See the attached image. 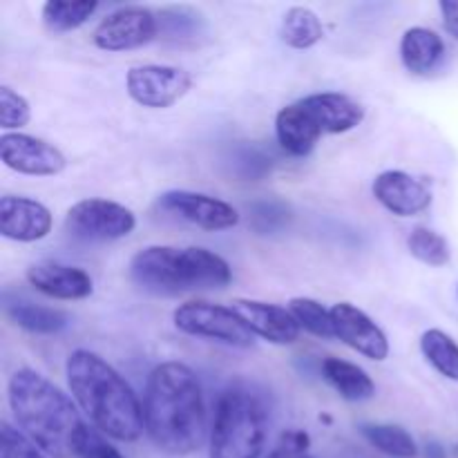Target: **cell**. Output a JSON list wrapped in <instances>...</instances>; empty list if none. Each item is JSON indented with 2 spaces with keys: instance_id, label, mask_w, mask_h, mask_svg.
<instances>
[{
  "instance_id": "cell-1",
  "label": "cell",
  "mask_w": 458,
  "mask_h": 458,
  "mask_svg": "<svg viewBox=\"0 0 458 458\" xmlns=\"http://www.w3.org/2000/svg\"><path fill=\"white\" fill-rule=\"evenodd\" d=\"M143 428L159 452L188 456L206 441V407L195 371L183 362H161L143 394Z\"/></svg>"
},
{
  "instance_id": "cell-2",
  "label": "cell",
  "mask_w": 458,
  "mask_h": 458,
  "mask_svg": "<svg viewBox=\"0 0 458 458\" xmlns=\"http://www.w3.org/2000/svg\"><path fill=\"white\" fill-rule=\"evenodd\" d=\"M9 407L18 429L52 458H76L88 423L67 394L34 369H18L9 378Z\"/></svg>"
},
{
  "instance_id": "cell-3",
  "label": "cell",
  "mask_w": 458,
  "mask_h": 458,
  "mask_svg": "<svg viewBox=\"0 0 458 458\" xmlns=\"http://www.w3.org/2000/svg\"><path fill=\"white\" fill-rule=\"evenodd\" d=\"M65 374L72 396L98 432L121 443L141 438L143 405L114 367L97 353L76 349L67 358Z\"/></svg>"
},
{
  "instance_id": "cell-4",
  "label": "cell",
  "mask_w": 458,
  "mask_h": 458,
  "mask_svg": "<svg viewBox=\"0 0 458 458\" xmlns=\"http://www.w3.org/2000/svg\"><path fill=\"white\" fill-rule=\"evenodd\" d=\"M130 277L148 293L177 295L224 289L233 273L226 259L201 246H148L130 262Z\"/></svg>"
},
{
  "instance_id": "cell-5",
  "label": "cell",
  "mask_w": 458,
  "mask_h": 458,
  "mask_svg": "<svg viewBox=\"0 0 458 458\" xmlns=\"http://www.w3.org/2000/svg\"><path fill=\"white\" fill-rule=\"evenodd\" d=\"M267 411L253 394L226 389L215 407L208 458H262Z\"/></svg>"
},
{
  "instance_id": "cell-6",
  "label": "cell",
  "mask_w": 458,
  "mask_h": 458,
  "mask_svg": "<svg viewBox=\"0 0 458 458\" xmlns=\"http://www.w3.org/2000/svg\"><path fill=\"white\" fill-rule=\"evenodd\" d=\"M174 327L182 334L195 335V338L215 340V343L228 344L237 349H250L255 344V335L242 318L224 304L192 300L174 309Z\"/></svg>"
},
{
  "instance_id": "cell-7",
  "label": "cell",
  "mask_w": 458,
  "mask_h": 458,
  "mask_svg": "<svg viewBox=\"0 0 458 458\" xmlns=\"http://www.w3.org/2000/svg\"><path fill=\"white\" fill-rule=\"evenodd\" d=\"M137 226V217L130 208L116 201L92 199L76 201L65 215V228L79 240L110 242L128 237Z\"/></svg>"
},
{
  "instance_id": "cell-8",
  "label": "cell",
  "mask_w": 458,
  "mask_h": 458,
  "mask_svg": "<svg viewBox=\"0 0 458 458\" xmlns=\"http://www.w3.org/2000/svg\"><path fill=\"white\" fill-rule=\"evenodd\" d=\"M125 88L134 103L150 110H165L192 88V76L173 65H139L125 76Z\"/></svg>"
},
{
  "instance_id": "cell-9",
  "label": "cell",
  "mask_w": 458,
  "mask_h": 458,
  "mask_svg": "<svg viewBox=\"0 0 458 458\" xmlns=\"http://www.w3.org/2000/svg\"><path fill=\"white\" fill-rule=\"evenodd\" d=\"M159 34V18L152 9L130 4L107 13L94 30L92 40L106 52H128L143 47Z\"/></svg>"
},
{
  "instance_id": "cell-10",
  "label": "cell",
  "mask_w": 458,
  "mask_h": 458,
  "mask_svg": "<svg viewBox=\"0 0 458 458\" xmlns=\"http://www.w3.org/2000/svg\"><path fill=\"white\" fill-rule=\"evenodd\" d=\"M0 159L7 168L30 177H54L65 170L67 159L54 143L22 132L0 137Z\"/></svg>"
},
{
  "instance_id": "cell-11",
  "label": "cell",
  "mask_w": 458,
  "mask_h": 458,
  "mask_svg": "<svg viewBox=\"0 0 458 458\" xmlns=\"http://www.w3.org/2000/svg\"><path fill=\"white\" fill-rule=\"evenodd\" d=\"M159 210L204 231H228L240 224V213L217 197L191 191H168L157 201Z\"/></svg>"
},
{
  "instance_id": "cell-12",
  "label": "cell",
  "mask_w": 458,
  "mask_h": 458,
  "mask_svg": "<svg viewBox=\"0 0 458 458\" xmlns=\"http://www.w3.org/2000/svg\"><path fill=\"white\" fill-rule=\"evenodd\" d=\"M335 338L369 360L383 362L389 356V340L385 331L352 302H338L331 307Z\"/></svg>"
},
{
  "instance_id": "cell-13",
  "label": "cell",
  "mask_w": 458,
  "mask_h": 458,
  "mask_svg": "<svg viewBox=\"0 0 458 458\" xmlns=\"http://www.w3.org/2000/svg\"><path fill=\"white\" fill-rule=\"evenodd\" d=\"M231 309L242 318L255 338L268 340L273 344H293L302 331L293 313L280 304L240 298L233 300Z\"/></svg>"
},
{
  "instance_id": "cell-14",
  "label": "cell",
  "mask_w": 458,
  "mask_h": 458,
  "mask_svg": "<svg viewBox=\"0 0 458 458\" xmlns=\"http://www.w3.org/2000/svg\"><path fill=\"white\" fill-rule=\"evenodd\" d=\"M374 197L398 217H416L432 206V192L403 170H385L374 182Z\"/></svg>"
},
{
  "instance_id": "cell-15",
  "label": "cell",
  "mask_w": 458,
  "mask_h": 458,
  "mask_svg": "<svg viewBox=\"0 0 458 458\" xmlns=\"http://www.w3.org/2000/svg\"><path fill=\"white\" fill-rule=\"evenodd\" d=\"M52 213L30 197L4 195L0 199V233L13 242H38L52 231Z\"/></svg>"
},
{
  "instance_id": "cell-16",
  "label": "cell",
  "mask_w": 458,
  "mask_h": 458,
  "mask_svg": "<svg viewBox=\"0 0 458 458\" xmlns=\"http://www.w3.org/2000/svg\"><path fill=\"white\" fill-rule=\"evenodd\" d=\"M300 106L311 114L322 134H343L358 128L365 121V107L356 98L340 92L309 94L300 98Z\"/></svg>"
},
{
  "instance_id": "cell-17",
  "label": "cell",
  "mask_w": 458,
  "mask_h": 458,
  "mask_svg": "<svg viewBox=\"0 0 458 458\" xmlns=\"http://www.w3.org/2000/svg\"><path fill=\"white\" fill-rule=\"evenodd\" d=\"M27 282L54 300H85L92 295V277L79 267L40 262L27 268Z\"/></svg>"
},
{
  "instance_id": "cell-18",
  "label": "cell",
  "mask_w": 458,
  "mask_h": 458,
  "mask_svg": "<svg viewBox=\"0 0 458 458\" xmlns=\"http://www.w3.org/2000/svg\"><path fill=\"white\" fill-rule=\"evenodd\" d=\"M276 134L282 150L293 157H307L316 148L322 130L298 101L282 107L276 116Z\"/></svg>"
},
{
  "instance_id": "cell-19",
  "label": "cell",
  "mask_w": 458,
  "mask_h": 458,
  "mask_svg": "<svg viewBox=\"0 0 458 458\" xmlns=\"http://www.w3.org/2000/svg\"><path fill=\"white\" fill-rule=\"evenodd\" d=\"M445 43L441 36L428 27H410L401 38L403 65L411 74H429L441 63Z\"/></svg>"
},
{
  "instance_id": "cell-20",
  "label": "cell",
  "mask_w": 458,
  "mask_h": 458,
  "mask_svg": "<svg viewBox=\"0 0 458 458\" xmlns=\"http://www.w3.org/2000/svg\"><path fill=\"white\" fill-rule=\"evenodd\" d=\"M4 313H7V318L16 327L30 331V334L40 335L58 334V331L65 329L67 322H70L67 313L52 307H43V304L30 302V300L25 298H4Z\"/></svg>"
},
{
  "instance_id": "cell-21",
  "label": "cell",
  "mask_w": 458,
  "mask_h": 458,
  "mask_svg": "<svg viewBox=\"0 0 458 458\" xmlns=\"http://www.w3.org/2000/svg\"><path fill=\"white\" fill-rule=\"evenodd\" d=\"M322 376L344 401H369L376 394L374 380L362 367L353 365V362L340 360V358H325L322 360Z\"/></svg>"
},
{
  "instance_id": "cell-22",
  "label": "cell",
  "mask_w": 458,
  "mask_h": 458,
  "mask_svg": "<svg viewBox=\"0 0 458 458\" xmlns=\"http://www.w3.org/2000/svg\"><path fill=\"white\" fill-rule=\"evenodd\" d=\"M282 40L293 49H309L325 38V27L309 7H291L282 18Z\"/></svg>"
},
{
  "instance_id": "cell-23",
  "label": "cell",
  "mask_w": 458,
  "mask_h": 458,
  "mask_svg": "<svg viewBox=\"0 0 458 458\" xmlns=\"http://www.w3.org/2000/svg\"><path fill=\"white\" fill-rule=\"evenodd\" d=\"M360 434L374 445L376 450L392 458H416L419 445L414 437L401 425L389 423H365L360 425Z\"/></svg>"
},
{
  "instance_id": "cell-24",
  "label": "cell",
  "mask_w": 458,
  "mask_h": 458,
  "mask_svg": "<svg viewBox=\"0 0 458 458\" xmlns=\"http://www.w3.org/2000/svg\"><path fill=\"white\" fill-rule=\"evenodd\" d=\"M420 352L429 365L445 378L458 383V344L445 331L428 329L420 335Z\"/></svg>"
},
{
  "instance_id": "cell-25",
  "label": "cell",
  "mask_w": 458,
  "mask_h": 458,
  "mask_svg": "<svg viewBox=\"0 0 458 458\" xmlns=\"http://www.w3.org/2000/svg\"><path fill=\"white\" fill-rule=\"evenodd\" d=\"M98 4L94 0H47L43 4V22L52 31H72L88 22V18L97 12Z\"/></svg>"
},
{
  "instance_id": "cell-26",
  "label": "cell",
  "mask_w": 458,
  "mask_h": 458,
  "mask_svg": "<svg viewBox=\"0 0 458 458\" xmlns=\"http://www.w3.org/2000/svg\"><path fill=\"white\" fill-rule=\"evenodd\" d=\"M407 249L414 255L419 262L428 264V267H445L450 262V244H447L445 237L441 233L432 231V228L419 226L411 231V235L407 237Z\"/></svg>"
},
{
  "instance_id": "cell-27",
  "label": "cell",
  "mask_w": 458,
  "mask_h": 458,
  "mask_svg": "<svg viewBox=\"0 0 458 458\" xmlns=\"http://www.w3.org/2000/svg\"><path fill=\"white\" fill-rule=\"evenodd\" d=\"M289 311L293 313L298 325L302 327L304 331H309L311 335H318V338H325V340L335 338V327H334V318H331V309H325L318 300L293 298L289 302Z\"/></svg>"
},
{
  "instance_id": "cell-28",
  "label": "cell",
  "mask_w": 458,
  "mask_h": 458,
  "mask_svg": "<svg viewBox=\"0 0 458 458\" xmlns=\"http://www.w3.org/2000/svg\"><path fill=\"white\" fill-rule=\"evenodd\" d=\"M159 18V34L165 38H191V34L199 31V13L188 7H168L157 13Z\"/></svg>"
},
{
  "instance_id": "cell-29",
  "label": "cell",
  "mask_w": 458,
  "mask_h": 458,
  "mask_svg": "<svg viewBox=\"0 0 458 458\" xmlns=\"http://www.w3.org/2000/svg\"><path fill=\"white\" fill-rule=\"evenodd\" d=\"M31 107L22 94L12 89L9 85L0 88V125L4 130H21L30 123Z\"/></svg>"
},
{
  "instance_id": "cell-30",
  "label": "cell",
  "mask_w": 458,
  "mask_h": 458,
  "mask_svg": "<svg viewBox=\"0 0 458 458\" xmlns=\"http://www.w3.org/2000/svg\"><path fill=\"white\" fill-rule=\"evenodd\" d=\"M0 458H45V454L21 429L3 423V429H0Z\"/></svg>"
},
{
  "instance_id": "cell-31",
  "label": "cell",
  "mask_w": 458,
  "mask_h": 458,
  "mask_svg": "<svg viewBox=\"0 0 458 458\" xmlns=\"http://www.w3.org/2000/svg\"><path fill=\"white\" fill-rule=\"evenodd\" d=\"M253 228L258 233H276L289 222V208L277 201H262V204H255L253 208Z\"/></svg>"
},
{
  "instance_id": "cell-32",
  "label": "cell",
  "mask_w": 458,
  "mask_h": 458,
  "mask_svg": "<svg viewBox=\"0 0 458 458\" xmlns=\"http://www.w3.org/2000/svg\"><path fill=\"white\" fill-rule=\"evenodd\" d=\"M311 438L302 429H289L280 437L277 445L273 447L271 454L267 458H313L311 452Z\"/></svg>"
},
{
  "instance_id": "cell-33",
  "label": "cell",
  "mask_w": 458,
  "mask_h": 458,
  "mask_svg": "<svg viewBox=\"0 0 458 458\" xmlns=\"http://www.w3.org/2000/svg\"><path fill=\"white\" fill-rule=\"evenodd\" d=\"M76 458H125V456L121 454L110 441H107L106 434H101L97 428H89L88 425L83 438H81L79 454H76Z\"/></svg>"
},
{
  "instance_id": "cell-34",
  "label": "cell",
  "mask_w": 458,
  "mask_h": 458,
  "mask_svg": "<svg viewBox=\"0 0 458 458\" xmlns=\"http://www.w3.org/2000/svg\"><path fill=\"white\" fill-rule=\"evenodd\" d=\"M438 9L443 13V25H445L447 34L458 40V0H443Z\"/></svg>"
},
{
  "instance_id": "cell-35",
  "label": "cell",
  "mask_w": 458,
  "mask_h": 458,
  "mask_svg": "<svg viewBox=\"0 0 458 458\" xmlns=\"http://www.w3.org/2000/svg\"><path fill=\"white\" fill-rule=\"evenodd\" d=\"M425 456L428 458H447L445 450H443V445H438V443H428V447H425Z\"/></svg>"
}]
</instances>
